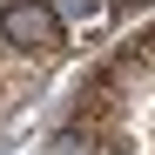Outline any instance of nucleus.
<instances>
[{"instance_id": "nucleus-1", "label": "nucleus", "mask_w": 155, "mask_h": 155, "mask_svg": "<svg viewBox=\"0 0 155 155\" xmlns=\"http://www.w3.org/2000/svg\"><path fill=\"white\" fill-rule=\"evenodd\" d=\"M0 34H7V47H20V54H61L68 47V20L47 7V0H14V7L0 14Z\"/></svg>"}, {"instance_id": "nucleus-2", "label": "nucleus", "mask_w": 155, "mask_h": 155, "mask_svg": "<svg viewBox=\"0 0 155 155\" xmlns=\"http://www.w3.org/2000/svg\"><path fill=\"white\" fill-rule=\"evenodd\" d=\"M47 155H101V148H94V135H88V128H61V135L47 142Z\"/></svg>"}, {"instance_id": "nucleus-3", "label": "nucleus", "mask_w": 155, "mask_h": 155, "mask_svg": "<svg viewBox=\"0 0 155 155\" xmlns=\"http://www.w3.org/2000/svg\"><path fill=\"white\" fill-rule=\"evenodd\" d=\"M54 14H61V20H81V27H94V20L108 14V0H61Z\"/></svg>"}, {"instance_id": "nucleus-4", "label": "nucleus", "mask_w": 155, "mask_h": 155, "mask_svg": "<svg viewBox=\"0 0 155 155\" xmlns=\"http://www.w3.org/2000/svg\"><path fill=\"white\" fill-rule=\"evenodd\" d=\"M142 7H155V0H142Z\"/></svg>"}]
</instances>
